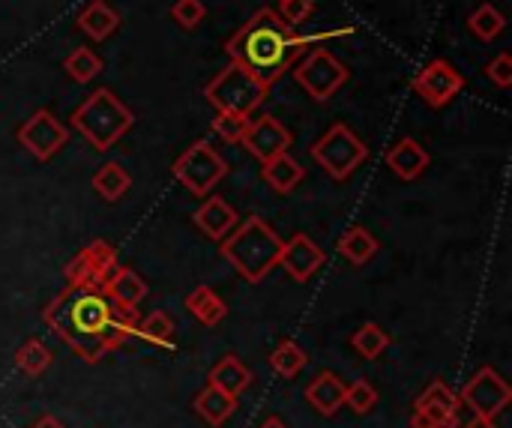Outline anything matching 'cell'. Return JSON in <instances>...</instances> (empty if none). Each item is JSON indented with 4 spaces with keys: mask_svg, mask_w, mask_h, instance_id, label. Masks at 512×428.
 Masks as SVG:
<instances>
[{
    "mask_svg": "<svg viewBox=\"0 0 512 428\" xmlns=\"http://www.w3.org/2000/svg\"><path fill=\"white\" fill-rule=\"evenodd\" d=\"M45 324L84 360L99 363L138 330V309L108 297L102 285H66L48 306Z\"/></svg>",
    "mask_w": 512,
    "mask_h": 428,
    "instance_id": "6da1fadb",
    "label": "cell"
},
{
    "mask_svg": "<svg viewBox=\"0 0 512 428\" xmlns=\"http://www.w3.org/2000/svg\"><path fill=\"white\" fill-rule=\"evenodd\" d=\"M309 48V39L297 33L270 6L258 9L225 45L231 63L252 72L264 87H273Z\"/></svg>",
    "mask_w": 512,
    "mask_h": 428,
    "instance_id": "7a4b0ae2",
    "label": "cell"
},
{
    "mask_svg": "<svg viewBox=\"0 0 512 428\" xmlns=\"http://www.w3.org/2000/svg\"><path fill=\"white\" fill-rule=\"evenodd\" d=\"M282 243L285 240H279V234L261 216H249L246 222H237V228L225 240H219V255L246 282L258 285L273 267H279Z\"/></svg>",
    "mask_w": 512,
    "mask_h": 428,
    "instance_id": "3957f363",
    "label": "cell"
},
{
    "mask_svg": "<svg viewBox=\"0 0 512 428\" xmlns=\"http://www.w3.org/2000/svg\"><path fill=\"white\" fill-rule=\"evenodd\" d=\"M132 123H135L132 108L123 105V102L117 99V93H114V90H105V87H99L96 93H90V96L72 111V126H75V129L81 132V138H84L93 150H99V153L111 150V147L132 129Z\"/></svg>",
    "mask_w": 512,
    "mask_h": 428,
    "instance_id": "277c9868",
    "label": "cell"
},
{
    "mask_svg": "<svg viewBox=\"0 0 512 428\" xmlns=\"http://www.w3.org/2000/svg\"><path fill=\"white\" fill-rule=\"evenodd\" d=\"M270 87H264L252 72H246L237 63H228L207 87L204 96L216 111H234V114H252L264 105Z\"/></svg>",
    "mask_w": 512,
    "mask_h": 428,
    "instance_id": "5b68a950",
    "label": "cell"
},
{
    "mask_svg": "<svg viewBox=\"0 0 512 428\" xmlns=\"http://www.w3.org/2000/svg\"><path fill=\"white\" fill-rule=\"evenodd\" d=\"M312 159L333 177V180H348L366 159H369V147L360 141V135L345 126V123H333L312 147H309Z\"/></svg>",
    "mask_w": 512,
    "mask_h": 428,
    "instance_id": "8992f818",
    "label": "cell"
},
{
    "mask_svg": "<svg viewBox=\"0 0 512 428\" xmlns=\"http://www.w3.org/2000/svg\"><path fill=\"white\" fill-rule=\"evenodd\" d=\"M171 171H174L177 183L186 186L189 195L204 198V195H210L213 186L228 174V162L213 150V144L195 141V144H189V147L177 156V162H174Z\"/></svg>",
    "mask_w": 512,
    "mask_h": 428,
    "instance_id": "52a82bcc",
    "label": "cell"
},
{
    "mask_svg": "<svg viewBox=\"0 0 512 428\" xmlns=\"http://www.w3.org/2000/svg\"><path fill=\"white\" fill-rule=\"evenodd\" d=\"M348 75H351V69H348L336 54H330L327 48L309 51V57L300 60L297 69H294L297 84H300L315 102H327V99L348 81Z\"/></svg>",
    "mask_w": 512,
    "mask_h": 428,
    "instance_id": "ba28073f",
    "label": "cell"
},
{
    "mask_svg": "<svg viewBox=\"0 0 512 428\" xmlns=\"http://www.w3.org/2000/svg\"><path fill=\"white\" fill-rule=\"evenodd\" d=\"M69 141V129L45 108L33 111L21 126H18V144L39 162H48L57 156Z\"/></svg>",
    "mask_w": 512,
    "mask_h": 428,
    "instance_id": "9c48e42d",
    "label": "cell"
},
{
    "mask_svg": "<svg viewBox=\"0 0 512 428\" xmlns=\"http://www.w3.org/2000/svg\"><path fill=\"white\" fill-rule=\"evenodd\" d=\"M459 402H465L477 417L495 420V417L512 402V390L510 384H507L492 366H483V369H477L474 378L465 384V390L459 393Z\"/></svg>",
    "mask_w": 512,
    "mask_h": 428,
    "instance_id": "30bf717a",
    "label": "cell"
},
{
    "mask_svg": "<svg viewBox=\"0 0 512 428\" xmlns=\"http://www.w3.org/2000/svg\"><path fill=\"white\" fill-rule=\"evenodd\" d=\"M117 267V249L105 240H93L66 264L63 276L66 285H105Z\"/></svg>",
    "mask_w": 512,
    "mask_h": 428,
    "instance_id": "8fae6325",
    "label": "cell"
},
{
    "mask_svg": "<svg viewBox=\"0 0 512 428\" xmlns=\"http://www.w3.org/2000/svg\"><path fill=\"white\" fill-rule=\"evenodd\" d=\"M462 87H465V75L447 60H429L423 66V72L414 78L417 96H423L426 105H432V108L450 105L462 93Z\"/></svg>",
    "mask_w": 512,
    "mask_h": 428,
    "instance_id": "7c38bea8",
    "label": "cell"
},
{
    "mask_svg": "<svg viewBox=\"0 0 512 428\" xmlns=\"http://www.w3.org/2000/svg\"><path fill=\"white\" fill-rule=\"evenodd\" d=\"M240 144L264 165L267 159L279 156V153H288L291 147V132L285 129L282 120H276L273 114H264L258 120H249V129L246 135L240 138Z\"/></svg>",
    "mask_w": 512,
    "mask_h": 428,
    "instance_id": "4fadbf2b",
    "label": "cell"
},
{
    "mask_svg": "<svg viewBox=\"0 0 512 428\" xmlns=\"http://www.w3.org/2000/svg\"><path fill=\"white\" fill-rule=\"evenodd\" d=\"M324 261H327L324 249L309 234H297L288 243H282L279 267H285V273L297 282H309L324 267Z\"/></svg>",
    "mask_w": 512,
    "mask_h": 428,
    "instance_id": "5bb4252c",
    "label": "cell"
},
{
    "mask_svg": "<svg viewBox=\"0 0 512 428\" xmlns=\"http://www.w3.org/2000/svg\"><path fill=\"white\" fill-rule=\"evenodd\" d=\"M192 222H195V228H198L204 237H210V240H225V237L237 228L240 216H237V210H234L225 198L210 195V198L192 213Z\"/></svg>",
    "mask_w": 512,
    "mask_h": 428,
    "instance_id": "9a60e30c",
    "label": "cell"
},
{
    "mask_svg": "<svg viewBox=\"0 0 512 428\" xmlns=\"http://www.w3.org/2000/svg\"><path fill=\"white\" fill-rule=\"evenodd\" d=\"M345 390L348 384L333 375V372H321L312 378V384L306 387V402L321 414V417H336L345 408Z\"/></svg>",
    "mask_w": 512,
    "mask_h": 428,
    "instance_id": "2e32d148",
    "label": "cell"
},
{
    "mask_svg": "<svg viewBox=\"0 0 512 428\" xmlns=\"http://www.w3.org/2000/svg\"><path fill=\"white\" fill-rule=\"evenodd\" d=\"M384 159H387V168L402 180H417L432 162L426 147L420 141H414V138H402L399 144H393Z\"/></svg>",
    "mask_w": 512,
    "mask_h": 428,
    "instance_id": "e0dca14e",
    "label": "cell"
},
{
    "mask_svg": "<svg viewBox=\"0 0 512 428\" xmlns=\"http://www.w3.org/2000/svg\"><path fill=\"white\" fill-rule=\"evenodd\" d=\"M207 384L237 399L240 393H246V390H249V384H252V372H249V366H246L237 354H225V357L210 369Z\"/></svg>",
    "mask_w": 512,
    "mask_h": 428,
    "instance_id": "ac0fdd59",
    "label": "cell"
},
{
    "mask_svg": "<svg viewBox=\"0 0 512 428\" xmlns=\"http://www.w3.org/2000/svg\"><path fill=\"white\" fill-rule=\"evenodd\" d=\"M261 177H264V183H267L273 192L288 195L291 189H297V186L303 183L306 168H303L291 153H279V156H273V159H267V162H264Z\"/></svg>",
    "mask_w": 512,
    "mask_h": 428,
    "instance_id": "d6986e66",
    "label": "cell"
},
{
    "mask_svg": "<svg viewBox=\"0 0 512 428\" xmlns=\"http://www.w3.org/2000/svg\"><path fill=\"white\" fill-rule=\"evenodd\" d=\"M102 288L108 291V297H111L114 303H120V306H126V309H138V303L147 297L144 279H141L135 270H129V267H117V270L108 276V282H105Z\"/></svg>",
    "mask_w": 512,
    "mask_h": 428,
    "instance_id": "ffe728a7",
    "label": "cell"
},
{
    "mask_svg": "<svg viewBox=\"0 0 512 428\" xmlns=\"http://www.w3.org/2000/svg\"><path fill=\"white\" fill-rule=\"evenodd\" d=\"M78 27H81L90 39L102 42V39H108V36L120 27V15H117V9L108 6L105 0H90V3L81 9V15H78Z\"/></svg>",
    "mask_w": 512,
    "mask_h": 428,
    "instance_id": "44dd1931",
    "label": "cell"
},
{
    "mask_svg": "<svg viewBox=\"0 0 512 428\" xmlns=\"http://www.w3.org/2000/svg\"><path fill=\"white\" fill-rule=\"evenodd\" d=\"M378 249H381L378 237H375L369 228H360V225L348 228V231L339 237V255H342L348 264H354V267L369 264V261L378 255Z\"/></svg>",
    "mask_w": 512,
    "mask_h": 428,
    "instance_id": "7402d4cb",
    "label": "cell"
},
{
    "mask_svg": "<svg viewBox=\"0 0 512 428\" xmlns=\"http://www.w3.org/2000/svg\"><path fill=\"white\" fill-rule=\"evenodd\" d=\"M195 414L207 426H225L237 414V399L207 384V390H201L198 399H195Z\"/></svg>",
    "mask_w": 512,
    "mask_h": 428,
    "instance_id": "603a6c76",
    "label": "cell"
},
{
    "mask_svg": "<svg viewBox=\"0 0 512 428\" xmlns=\"http://www.w3.org/2000/svg\"><path fill=\"white\" fill-rule=\"evenodd\" d=\"M90 183H93V192L102 201H120L132 189V174L126 171L123 162H105V165L96 168Z\"/></svg>",
    "mask_w": 512,
    "mask_h": 428,
    "instance_id": "cb8c5ba5",
    "label": "cell"
},
{
    "mask_svg": "<svg viewBox=\"0 0 512 428\" xmlns=\"http://www.w3.org/2000/svg\"><path fill=\"white\" fill-rule=\"evenodd\" d=\"M186 309H189L192 318L201 321L204 327H216V324H222L225 315H228L225 300H222L213 288H207V285H198V288L186 297Z\"/></svg>",
    "mask_w": 512,
    "mask_h": 428,
    "instance_id": "d4e9b609",
    "label": "cell"
},
{
    "mask_svg": "<svg viewBox=\"0 0 512 428\" xmlns=\"http://www.w3.org/2000/svg\"><path fill=\"white\" fill-rule=\"evenodd\" d=\"M135 336H141L144 342L150 345H159V348H171L177 342V327H174V318L162 309L150 312L147 318L138 321V330Z\"/></svg>",
    "mask_w": 512,
    "mask_h": 428,
    "instance_id": "484cf974",
    "label": "cell"
},
{
    "mask_svg": "<svg viewBox=\"0 0 512 428\" xmlns=\"http://www.w3.org/2000/svg\"><path fill=\"white\" fill-rule=\"evenodd\" d=\"M270 369L279 375V378H297L303 369H306V363H309V357H306V351L297 345V342H291V339H285V342H279L276 345V351L270 354Z\"/></svg>",
    "mask_w": 512,
    "mask_h": 428,
    "instance_id": "4316f807",
    "label": "cell"
},
{
    "mask_svg": "<svg viewBox=\"0 0 512 428\" xmlns=\"http://www.w3.org/2000/svg\"><path fill=\"white\" fill-rule=\"evenodd\" d=\"M468 27H471V33H474V36H480L483 42H492V39H498V36L504 33L507 18H504V12H501L498 6L483 3V6H477V9L471 12Z\"/></svg>",
    "mask_w": 512,
    "mask_h": 428,
    "instance_id": "83f0119b",
    "label": "cell"
},
{
    "mask_svg": "<svg viewBox=\"0 0 512 428\" xmlns=\"http://www.w3.org/2000/svg\"><path fill=\"white\" fill-rule=\"evenodd\" d=\"M51 351L45 348V342H39V339H27L18 351H15V366H18V372H24L27 378H39L42 372H48V366H51Z\"/></svg>",
    "mask_w": 512,
    "mask_h": 428,
    "instance_id": "f1b7e54d",
    "label": "cell"
},
{
    "mask_svg": "<svg viewBox=\"0 0 512 428\" xmlns=\"http://www.w3.org/2000/svg\"><path fill=\"white\" fill-rule=\"evenodd\" d=\"M63 72L78 81V84H87L93 81L99 72H102V57L93 51V48H75L66 60H63Z\"/></svg>",
    "mask_w": 512,
    "mask_h": 428,
    "instance_id": "f546056e",
    "label": "cell"
},
{
    "mask_svg": "<svg viewBox=\"0 0 512 428\" xmlns=\"http://www.w3.org/2000/svg\"><path fill=\"white\" fill-rule=\"evenodd\" d=\"M351 345H354V351H357L360 357L375 360V357H381V354L390 348V336H387V330L378 327V324H363V327L351 336Z\"/></svg>",
    "mask_w": 512,
    "mask_h": 428,
    "instance_id": "4dcf8cb0",
    "label": "cell"
},
{
    "mask_svg": "<svg viewBox=\"0 0 512 428\" xmlns=\"http://www.w3.org/2000/svg\"><path fill=\"white\" fill-rule=\"evenodd\" d=\"M345 405L354 411V414H360V417H366L369 411H375V405H378V390L369 384V381H354V384H348V390H345Z\"/></svg>",
    "mask_w": 512,
    "mask_h": 428,
    "instance_id": "1f68e13d",
    "label": "cell"
},
{
    "mask_svg": "<svg viewBox=\"0 0 512 428\" xmlns=\"http://www.w3.org/2000/svg\"><path fill=\"white\" fill-rule=\"evenodd\" d=\"M249 129V114H234V111H219L213 120V132L225 138L228 144H240V138Z\"/></svg>",
    "mask_w": 512,
    "mask_h": 428,
    "instance_id": "d6a6232c",
    "label": "cell"
},
{
    "mask_svg": "<svg viewBox=\"0 0 512 428\" xmlns=\"http://www.w3.org/2000/svg\"><path fill=\"white\" fill-rule=\"evenodd\" d=\"M429 405H435V408H447V411H459V396L447 387V381H432L429 387H426V393L414 402V411L417 408H429Z\"/></svg>",
    "mask_w": 512,
    "mask_h": 428,
    "instance_id": "836d02e7",
    "label": "cell"
},
{
    "mask_svg": "<svg viewBox=\"0 0 512 428\" xmlns=\"http://www.w3.org/2000/svg\"><path fill=\"white\" fill-rule=\"evenodd\" d=\"M459 426V411H447V408H417L411 417V428H456Z\"/></svg>",
    "mask_w": 512,
    "mask_h": 428,
    "instance_id": "e575fe53",
    "label": "cell"
},
{
    "mask_svg": "<svg viewBox=\"0 0 512 428\" xmlns=\"http://www.w3.org/2000/svg\"><path fill=\"white\" fill-rule=\"evenodd\" d=\"M171 18L183 27V30H195L204 18H207V6L201 0H177L171 6Z\"/></svg>",
    "mask_w": 512,
    "mask_h": 428,
    "instance_id": "d590c367",
    "label": "cell"
},
{
    "mask_svg": "<svg viewBox=\"0 0 512 428\" xmlns=\"http://www.w3.org/2000/svg\"><path fill=\"white\" fill-rule=\"evenodd\" d=\"M486 75L501 87V90H507L512 84V57L507 51H501L489 66H486Z\"/></svg>",
    "mask_w": 512,
    "mask_h": 428,
    "instance_id": "8d00e7d4",
    "label": "cell"
},
{
    "mask_svg": "<svg viewBox=\"0 0 512 428\" xmlns=\"http://www.w3.org/2000/svg\"><path fill=\"white\" fill-rule=\"evenodd\" d=\"M312 9H315V3L312 0H282V18L291 24V27H297V24H303L309 15H312Z\"/></svg>",
    "mask_w": 512,
    "mask_h": 428,
    "instance_id": "74e56055",
    "label": "cell"
},
{
    "mask_svg": "<svg viewBox=\"0 0 512 428\" xmlns=\"http://www.w3.org/2000/svg\"><path fill=\"white\" fill-rule=\"evenodd\" d=\"M33 428H66L57 417H51V414H45V417H39L36 423H33Z\"/></svg>",
    "mask_w": 512,
    "mask_h": 428,
    "instance_id": "f35d334b",
    "label": "cell"
},
{
    "mask_svg": "<svg viewBox=\"0 0 512 428\" xmlns=\"http://www.w3.org/2000/svg\"><path fill=\"white\" fill-rule=\"evenodd\" d=\"M465 428H498V423H495V420H489V417H477V414H474V420H471V423H465Z\"/></svg>",
    "mask_w": 512,
    "mask_h": 428,
    "instance_id": "ab89813d",
    "label": "cell"
},
{
    "mask_svg": "<svg viewBox=\"0 0 512 428\" xmlns=\"http://www.w3.org/2000/svg\"><path fill=\"white\" fill-rule=\"evenodd\" d=\"M258 428H288V426H285V423H282L279 417H270V420H264V423H261Z\"/></svg>",
    "mask_w": 512,
    "mask_h": 428,
    "instance_id": "60d3db41",
    "label": "cell"
},
{
    "mask_svg": "<svg viewBox=\"0 0 512 428\" xmlns=\"http://www.w3.org/2000/svg\"><path fill=\"white\" fill-rule=\"evenodd\" d=\"M279 3H282V0H279Z\"/></svg>",
    "mask_w": 512,
    "mask_h": 428,
    "instance_id": "b9f144b4",
    "label": "cell"
}]
</instances>
